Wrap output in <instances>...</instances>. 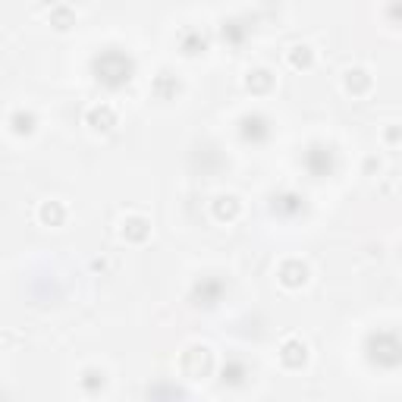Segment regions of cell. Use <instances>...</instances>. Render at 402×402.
Listing matches in <instances>:
<instances>
[{
    "label": "cell",
    "mask_w": 402,
    "mask_h": 402,
    "mask_svg": "<svg viewBox=\"0 0 402 402\" xmlns=\"http://www.w3.org/2000/svg\"><path fill=\"white\" fill-rule=\"evenodd\" d=\"M371 85H374V79H371L368 69H362V66L346 69V92L349 94H368Z\"/></svg>",
    "instance_id": "ac0fdd59"
},
{
    "label": "cell",
    "mask_w": 402,
    "mask_h": 402,
    "mask_svg": "<svg viewBox=\"0 0 402 402\" xmlns=\"http://www.w3.org/2000/svg\"><path fill=\"white\" fill-rule=\"evenodd\" d=\"M151 94L158 101H176L179 94H183V82H179L173 73L160 69V73L154 76V82H151Z\"/></svg>",
    "instance_id": "7c38bea8"
},
{
    "label": "cell",
    "mask_w": 402,
    "mask_h": 402,
    "mask_svg": "<svg viewBox=\"0 0 402 402\" xmlns=\"http://www.w3.org/2000/svg\"><path fill=\"white\" fill-rule=\"evenodd\" d=\"M387 19L399 22V26H402V0H390V3H387Z\"/></svg>",
    "instance_id": "cb8c5ba5"
},
{
    "label": "cell",
    "mask_w": 402,
    "mask_h": 402,
    "mask_svg": "<svg viewBox=\"0 0 402 402\" xmlns=\"http://www.w3.org/2000/svg\"><path fill=\"white\" fill-rule=\"evenodd\" d=\"M38 220L44 226H63L66 224V205L63 201H41Z\"/></svg>",
    "instance_id": "ffe728a7"
},
{
    "label": "cell",
    "mask_w": 402,
    "mask_h": 402,
    "mask_svg": "<svg viewBox=\"0 0 402 402\" xmlns=\"http://www.w3.org/2000/svg\"><path fill=\"white\" fill-rule=\"evenodd\" d=\"M277 280L286 290H302L308 283V264L299 261V258H290V261H283L277 267Z\"/></svg>",
    "instance_id": "9c48e42d"
},
{
    "label": "cell",
    "mask_w": 402,
    "mask_h": 402,
    "mask_svg": "<svg viewBox=\"0 0 402 402\" xmlns=\"http://www.w3.org/2000/svg\"><path fill=\"white\" fill-rule=\"evenodd\" d=\"M239 139L245 142V145H267V139H271V132H274V123L267 113L261 110H249L239 117Z\"/></svg>",
    "instance_id": "277c9868"
},
{
    "label": "cell",
    "mask_w": 402,
    "mask_h": 402,
    "mask_svg": "<svg viewBox=\"0 0 402 402\" xmlns=\"http://www.w3.org/2000/svg\"><path fill=\"white\" fill-rule=\"evenodd\" d=\"M251 32H255V19H249V16H233V19L220 22V38L230 47H242Z\"/></svg>",
    "instance_id": "ba28073f"
},
{
    "label": "cell",
    "mask_w": 402,
    "mask_h": 402,
    "mask_svg": "<svg viewBox=\"0 0 402 402\" xmlns=\"http://www.w3.org/2000/svg\"><path fill=\"white\" fill-rule=\"evenodd\" d=\"M79 387L85 390L88 396L104 393V387H107V371H104V368H85V371H82V377H79Z\"/></svg>",
    "instance_id": "44dd1931"
},
{
    "label": "cell",
    "mask_w": 402,
    "mask_h": 402,
    "mask_svg": "<svg viewBox=\"0 0 402 402\" xmlns=\"http://www.w3.org/2000/svg\"><path fill=\"white\" fill-rule=\"evenodd\" d=\"M214 371V355L208 346H189L183 352V374L185 377H208Z\"/></svg>",
    "instance_id": "52a82bcc"
},
{
    "label": "cell",
    "mask_w": 402,
    "mask_h": 402,
    "mask_svg": "<svg viewBox=\"0 0 402 402\" xmlns=\"http://www.w3.org/2000/svg\"><path fill=\"white\" fill-rule=\"evenodd\" d=\"M35 126H38V117H35L32 110H13L10 113V132L19 135V139H28V135L35 132Z\"/></svg>",
    "instance_id": "d6986e66"
},
{
    "label": "cell",
    "mask_w": 402,
    "mask_h": 402,
    "mask_svg": "<svg viewBox=\"0 0 402 402\" xmlns=\"http://www.w3.org/2000/svg\"><path fill=\"white\" fill-rule=\"evenodd\" d=\"M245 380H249V365L242 362V358H226L224 368H220V383L224 387H245Z\"/></svg>",
    "instance_id": "5bb4252c"
},
{
    "label": "cell",
    "mask_w": 402,
    "mask_h": 402,
    "mask_svg": "<svg viewBox=\"0 0 402 402\" xmlns=\"http://www.w3.org/2000/svg\"><path fill=\"white\" fill-rule=\"evenodd\" d=\"M290 63L296 66V69H311V66H315V51H311L308 44H296L290 51Z\"/></svg>",
    "instance_id": "603a6c76"
},
{
    "label": "cell",
    "mask_w": 402,
    "mask_h": 402,
    "mask_svg": "<svg viewBox=\"0 0 402 402\" xmlns=\"http://www.w3.org/2000/svg\"><path fill=\"white\" fill-rule=\"evenodd\" d=\"M224 296H226V280L214 277V274L195 280L189 290V302L195 305V308H217V305L224 302Z\"/></svg>",
    "instance_id": "5b68a950"
},
{
    "label": "cell",
    "mask_w": 402,
    "mask_h": 402,
    "mask_svg": "<svg viewBox=\"0 0 402 402\" xmlns=\"http://www.w3.org/2000/svg\"><path fill=\"white\" fill-rule=\"evenodd\" d=\"M51 26L57 28V32H69V28L76 26L73 7H66V3H53V7H51Z\"/></svg>",
    "instance_id": "7402d4cb"
},
{
    "label": "cell",
    "mask_w": 402,
    "mask_h": 402,
    "mask_svg": "<svg viewBox=\"0 0 402 402\" xmlns=\"http://www.w3.org/2000/svg\"><path fill=\"white\" fill-rule=\"evenodd\" d=\"M271 211H274V217H280V220H296L308 211V201H305L302 192L283 189L271 198Z\"/></svg>",
    "instance_id": "8992f818"
},
{
    "label": "cell",
    "mask_w": 402,
    "mask_h": 402,
    "mask_svg": "<svg viewBox=\"0 0 402 402\" xmlns=\"http://www.w3.org/2000/svg\"><path fill=\"white\" fill-rule=\"evenodd\" d=\"M383 139H387L390 145H396V142H402V126H390V129L383 132Z\"/></svg>",
    "instance_id": "484cf974"
},
{
    "label": "cell",
    "mask_w": 402,
    "mask_h": 402,
    "mask_svg": "<svg viewBox=\"0 0 402 402\" xmlns=\"http://www.w3.org/2000/svg\"><path fill=\"white\" fill-rule=\"evenodd\" d=\"M380 173V160H377V158H368V160H365V173H368V176H371V173Z\"/></svg>",
    "instance_id": "4316f807"
},
{
    "label": "cell",
    "mask_w": 402,
    "mask_h": 402,
    "mask_svg": "<svg viewBox=\"0 0 402 402\" xmlns=\"http://www.w3.org/2000/svg\"><path fill=\"white\" fill-rule=\"evenodd\" d=\"M365 362L377 371H396L402 368V333L390 327H377L371 330L362 343Z\"/></svg>",
    "instance_id": "7a4b0ae2"
},
{
    "label": "cell",
    "mask_w": 402,
    "mask_h": 402,
    "mask_svg": "<svg viewBox=\"0 0 402 402\" xmlns=\"http://www.w3.org/2000/svg\"><path fill=\"white\" fill-rule=\"evenodd\" d=\"M302 167L311 179H327L340 170V154L327 142H311L302 154Z\"/></svg>",
    "instance_id": "3957f363"
},
{
    "label": "cell",
    "mask_w": 402,
    "mask_h": 402,
    "mask_svg": "<svg viewBox=\"0 0 402 402\" xmlns=\"http://www.w3.org/2000/svg\"><path fill=\"white\" fill-rule=\"evenodd\" d=\"M85 123L92 126L94 132H110L117 126V110L110 104H94L92 110L85 113Z\"/></svg>",
    "instance_id": "9a60e30c"
},
{
    "label": "cell",
    "mask_w": 402,
    "mask_h": 402,
    "mask_svg": "<svg viewBox=\"0 0 402 402\" xmlns=\"http://www.w3.org/2000/svg\"><path fill=\"white\" fill-rule=\"evenodd\" d=\"M88 69H92V79L98 82L104 92H123V88L135 79L139 63H135V57H132L126 47L107 44L92 57Z\"/></svg>",
    "instance_id": "6da1fadb"
},
{
    "label": "cell",
    "mask_w": 402,
    "mask_h": 402,
    "mask_svg": "<svg viewBox=\"0 0 402 402\" xmlns=\"http://www.w3.org/2000/svg\"><path fill=\"white\" fill-rule=\"evenodd\" d=\"M280 365H283L286 371H302L305 365H308V346H305V340L299 337H290L283 346H280Z\"/></svg>",
    "instance_id": "30bf717a"
},
{
    "label": "cell",
    "mask_w": 402,
    "mask_h": 402,
    "mask_svg": "<svg viewBox=\"0 0 402 402\" xmlns=\"http://www.w3.org/2000/svg\"><path fill=\"white\" fill-rule=\"evenodd\" d=\"M148 236H151V220L142 217V214H132V217L123 220V239L132 245H142L148 242Z\"/></svg>",
    "instance_id": "4fadbf2b"
},
{
    "label": "cell",
    "mask_w": 402,
    "mask_h": 402,
    "mask_svg": "<svg viewBox=\"0 0 402 402\" xmlns=\"http://www.w3.org/2000/svg\"><path fill=\"white\" fill-rule=\"evenodd\" d=\"M148 396H185L179 387H148Z\"/></svg>",
    "instance_id": "d4e9b609"
},
{
    "label": "cell",
    "mask_w": 402,
    "mask_h": 402,
    "mask_svg": "<svg viewBox=\"0 0 402 402\" xmlns=\"http://www.w3.org/2000/svg\"><path fill=\"white\" fill-rule=\"evenodd\" d=\"M211 211H214V217H217L220 224H230V220L239 217L242 205H239L236 195H217V198H214V205H211Z\"/></svg>",
    "instance_id": "2e32d148"
},
{
    "label": "cell",
    "mask_w": 402,
    "mask_h": 402,
    "mask_svg": "<svg viewBox=\"0 0 402 402\" xmlns=\"http://www.w3.org/2000/svg\"><path fill=\"white\" fill-rule=\"evenodd\" d=\"M245 88H249L251 94H271V88H274V73L271 69H264V66H258V69H251L249 76H245Z\"/></svg>",
    "instance_id": "e0dca14e"
},
{
    "label": "cell",
    "mask_w": 402,
    "mask_h": 402,
    "mask_svg": "<svg viewBox=\"0 0 402 402\" xmlns=\"http://www.w3.org/2000/svg\"><path fill=\"white\" fill-rule=\"evenodd\" d=\"M176 47L183 57H201V53L211 47V41H208V35L201 32V28H183L176 38Z\"/></svg>",
    "instance_id": "8fae6325"
}]
</instances>
